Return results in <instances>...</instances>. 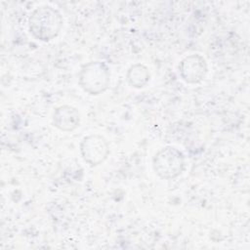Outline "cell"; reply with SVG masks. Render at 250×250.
<instances>
[{"label":"cell","instance_id":"cell-4","mask_svg":"<svg viewBox=\"0 0 250 250\" xmlns=\"http://www.w3.org/2000/svg\"><path fill=\"white\" fill-rule=\"evenodd\" d=\"M79 150L82 159L91 167L103 164L110 153L107 140L99 134H90L81 140Z\"/></svg>","mask_w":250,"mask_h":250},{"label":"cell","instance_id":"cell-5","mask_svg":"<svg viewBox=\"0 0 250 250\" xmlns=\"http://www.w3.org/2000/svg\"><path fill=\"white\" fill-rule=\"evenodd\" d=\"M178 69L181 78L186 83L197 84L206 77L208 64L200 54H190L180 61Z\"/></svg>","mask_w":250,"mask_h":250},{"label":"cell","instance_id":"cell-1","mask_svg":"<svg viewBox=\"0 0 250 250\" xmlns=\"http://www.w3.org/2000/svg\"><path fill=\"white\" fill-rule=\"evenodd\" d=\"M63 25L61 12L50 5L36 7L28 18V29L37 40L49 42L60 34Z\"/></svg>","mask_w":250,"mask_h":250},{"label":"cell","instance_id":"cell-3","mask_svg":"<svg viewBox=\"0 0 250 250\" xmlns=\"http://www.w3.org/2000/svg\"><path fill=\"white\" fill-rule=\"evenodd\" d=\"M152 169L160 179L174 180L185 171L186 157L174 146H163L152 157Z\"/></svg>","mask_w":250,"mask_h":250},{"label":"cell","instance_id":"cell-2","mask_svg":"<svg viewBox=\"0 0 250 250\" xmlns=\"http://www.w3.org/2000/svg\"><path fill=\"white\" fill-rule=\"evenodd\" d=\"M80 88L90 96H99L104 93L110 84V70L102 61H92L84 63L78 73Z\"/></svg>","mask_w":250,"mask_h":250},{"label":"cell","instance_id":"cell-7","mask_svg":"<svg viewBox=\"0 0 250 250\" xmlns=\"http://www.w3.org/2000/svg\"><path fill=\"white\" fill-rule=\"evenodd\" d=\"M150 79L149 69L146 65L141 62L130 65L126 72V80L130 87L135 89L144 88Z\"/></svg>","mask_w":250,"mask_h":250},{"label":"cell","instance_id":"cell-6","mask_svg":"<svg viewBox=\"0 0 250 250\" xmlns=\"http://www.w3.org/2000/svg\"><path fill=\"white\" fill-rule=\"evenodd\" d=\"M79 110L70 104H62L55 108L52 115L53 125L60 131L72 132L80 126Z\"/></svg>","mask_w":250,"mask_h":250}]
</instances>
